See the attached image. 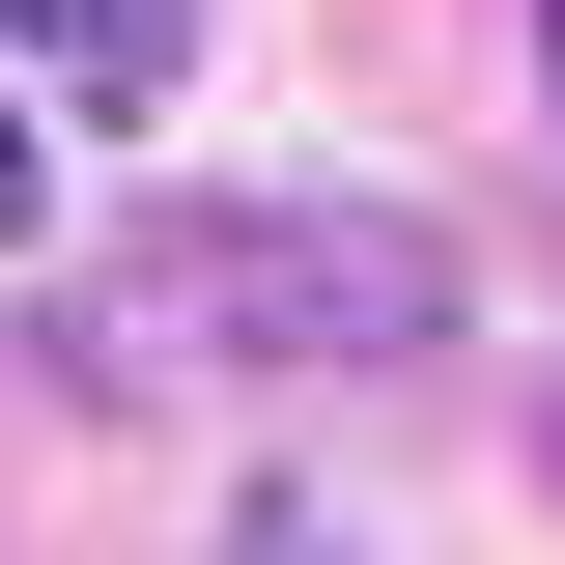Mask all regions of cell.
Listing matches in <instances>:
<instances>
[{"mask_svg":"<svg viewBox=\"0 0 565 565\" xmlns=\"http://www.w3.org/2000/svg\"><path fill=\"white\" fill-rule=\"evenodd\" d=\"M170 57H199V0H0V226L57 199L85 114H170Z\"/></svg>","mask_w":565,"mask_h":565,"instance_id":"obj_1","label":"cell"}]
</instances>
